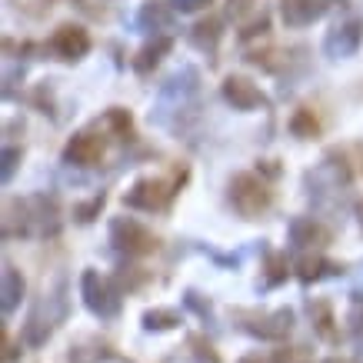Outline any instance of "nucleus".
Wrapping results in <instances>:
<instances>
[{
	"label": "nucleus",
	"mask_w": 363,
	"mask_h": 363,
	"mask_svg": "<svg viewBox=\"0 0 363 363\" xmlns=\"http://www.w3.org/2000/svg\"><path fill=\"white\" fill-rule=\"evenodd\" d=\"M200 94H203V77L194 64L177 67L174 74L157 87L154 107H150V123L174 133H187V127L200 113Z\"/></svg>",
	"instance_id": "nucleus-1"
},
{
	"label": "nucleus",
	"mask_w": 363,
	"mask_h": 363,
	"mask_svg": "<svg viewBox=\"0 0 363 363\" xmlns=\"http://www.w3.org/2000/svg\"><path fill=\"white\" fill-rule=\"evenodd\" d=\"M60 233V203L50 194H30L21 200H7L4 207V237H30L50 240Z\"/></svg>",
	"instance_id": "nucleus-2"
},
{
	"label": "nucleus",
	"mask_w": 363,
	"mask_h": 363,
	"mask_svg": "<svg viewBox=\"0 0 363 363\" xmlns=\"http://www.w3.org/2000/svg\"><path fill=\"white\" fill-rule=\"evenodd\" d=\"M303 190H307V200L313 207H330L343 190H350V167H347V157L330 150L317 167H310L307 174H303Z\"/></svg>",
	"instance_id": "nucleus-3"
},
{
	"label": "nucleus",
	"mask_w": 363,
	"mask_h": 363,
	"mask_svg": "<svg viewBox=\"0 0 363 363\" xmlns=\"http://www.w3.org/2000/svg\"><path fill=\"white\" fill-rule=\"evenodd\" d=\"M227 203L243 220H260L267 210L274 207V190H270V184L264 177L243 174L240 170V174H233L227 180Z\"/></svg>",
	"instance_id": "nucleus-4"
},
{
	"label": "nucleus",
	"mask_w": 363,
	"mask_h": 363,
	"mask_svg": "<svg viewBox=\"0 0 363 363\" xmlns=\"http://www.w3.org/2000/svg\"><path fill=\"white\" fill-rule=\"evenodd\" d=\"M180 184L184 177H137L127 194H123V207L127 210H140V213H160L174 203V197L180 194Z\"/></svg>",
	"instance_id": "nucleus-5"
},
{
	"label": "nucleus",
	"mask_w": 363,
	"mask_h": 363,
	"mask_svg": "<svg viewBox=\"0 0 363 363\" xmlns=\"http://www.w3.org/2000/svg\"><path fill=\"white\" fill-rule=\"evenodd\" d=\"M67 317V297H64V280H57V290L44 294V300L30 310V317L23 323V343L27 347H44L57 323Z\"/></svg>",
	"instance_id": "nucleus-6"
},
{
	"label": "nucleus",
	"mask_w": 363,
	"mask_h": 363,
	"mask_svg": "<svg viewBox=\"0 0 363 363\" xmlns=\"http://www.w3.org/2000/svg\"><path fill=\"white\" fill-rule=\"evenodd\" d=\"M80 297H84V307L97 320H113L121 317L123 310L121 286L113 284L111 277H100L97 270H84L80 274Z\"/></svg>",
	"instance_id": "nucleus-7"
},
{
	"label": "nucleus",
	"mask_w": 363,
	"mask_h": 363,
	"mask_svg": "<svg viewBox=\"0 0 363 363\" xmlns=\"http://www.w3.org/2000/svg\"><path fill=\"white\" fill-rule=\"evenodd\" d=\"M233 320L243 333H250L257 340H284L294 330V310L277 307L270 313H257V310H233Z\"/></svg>",
	"instance_id": "nucleus-8"
},
{
	"label": "nucleus",
	"mask_w": 363,
	"mask_h": 363,
	"mask_svg": "<svg viewBox=\"0 0 363 363\" xmlns=\"http://www.w3.org/2000/svg\"><path fill=\"white\" fill-rule=\"evenodd\" d=\"M111 243L123 257H150L157 250V237L133 217H113L111 220Z\"/></svg>",
	"instance_id": "nucleus-9"
},
{
	"label": "nucleus",
	"mask_w": 363,
	"mask_h": 363,
	"mask_svg": "<svg viewBox=\"0 0 363 363\" xmlns=\"http://www.w3.org/2000/svg\"><path fill=\"white\" fill-rule=\"evenodd\" d=\"M107 150V140H104V130H100L97 123L87 127V130H77L70 140L64 143V150H60V160L67 167H94L100 164V157Z\"/></svg>",
	"instance_id": "nucleus-10"
},
{
	"label": "nucleus",
	"mask_w": 363,
	"mask_h": 363,
	"mask_svg": "<svg viewBox=\"0 0 363 363\" xmlns=\"http://www.w3.org/2000/svg\"><path fill=\"white\" fill-rule=\"evenodd\" d=\"M363 44V21L360 17H347V21L333 23L327 37H323V57L330 60H347L360 50Z\"/></svg>",
	"instance_id": "nucleus-11"
},
{
	"label": "nucleus",
	"mask_w": 363,
	"mask_h": 363,
	"mask_svg": "<svg viewBox=\"0 0 363 363\" xmlns=\"http://www.w3.org/2000/svg\"><path fill=\"white\" fill-rule=\"evenodd\" d=\"M50 54L57 57V60H64V64H80L84 57L90 54V33L80 27V23H60L54 30V37H50Z\"/></svg>",
	"instance_id": "nucleus-12"
},
{
	"label": "nucleus",
	"mask_w": 363,
	"mask_h": 363,
	"mask_svg": "<svg viewBox=\"0 0 363 363\" xmlns=\"http://www.w3.org/2000/svg\"><path fill=\"white\" fill-rule=\"evenodd\" d=\"M337 4H347V0H280V21L290 30H303L310 23L323 21Z\"/></svg>",
	"instance_id": "nucleus-13"
},
{
	"label": "nucleus",
	"mask_w": 363,
	"mask_h": 363,
	"mask_svg": "<svg viewBox=\"0 0 363 363\" xmlns=\"http://www.w3.org/2000/svg\"><path fill=\"white\" fill-rule=\"evenodd\" d=\"M286 240H290V250H297L300 257L303 253H320L330 243V230L313 217H294L286 223Z\"/></svg>",
	"instance_id": "nucleus-14"
},
{
	"label": "nucleus",
	"mask_w": 363,
	"mask_h": 363,
	"mask_svg": "<svg viewBox=\"0 0 363 363\" xmlns=\"http://www.w3.org/2000/svg\"><path fill=\"white\" fill-rule=\"evenodd\" d=\"M220 97L230 104L233 111L240 113H250V111H260V107H267V94L253 80L247 77H237V74H230V77L220 84Z\"/></svg>",
	"instance_id": "nucleus-15"
},
{
	"label": "nucleus",
	"mask_w": 363,
	"mask_h": 363,
	"mask_svg": "<svg viewBox=\"0 0 363 363\" xmlns=\"http://www.w3.org/2000/svg\"><path fill=\"white\" fill-rule=\"evenodd\" d=\"M133 27L140 33L160 37L164 30L174 27V7H170V4H160V0H147L140 11H137V17H133Z\"/></svg>",
	"instance_id": "nucleus-16"
},
{
	"label": "nucleus",
	"mask_w": 363,
	"mask_h": 363,
	"mask_svg": "<svg viewBox=\"0 0 363 363\" xmlns=\"http://www.w3.org/2000/svg\"><path fill=\"white\" fill-rule=\"evenodd\" d=\"M174 50V37L170 33H160V37H150L147 44L133 54V74H140V77H147L150 70H154L160 60H164L167 54Z\"/></svg>",
	"instance_id": "nucleus-17"
},
{
	"label": "nucleus",
	"mask_w": 363,
	"mask_h": 363,
	"mask_svg": "<svg viewBox=\"0 0 363 363\" xmlns=\"http://www.w3.org/2000/svg\"><path fill=\"white\" fill-rule=\"evenodd\" d=\"M21 300H23V277L11 260H4V274H0V310H4V317H11L13 310L21 307Z\"/></svg>",
	"instance_id": "nucleus-18"
},
{
	"label": "nucleus",
	"mask_w": 363,
	"mask_h": 363,
	"mask_svg": "<svg viewBox=\"0 0 363 363\" xmlns=\"http://www.w3.org/2000/svg\"><path fill=\"white\" fill-rule=\"evenodd\" d=\"M187 37L200 54H217V44H220V37H223V21L220 17H207V21L194 23Z\"/></svg>",
	"instance_id": "nucleus-19"
},
{
	"label": "nucleus",
	"mask_w": 363,
	"mask_h": 363,
	"mask_svg": "<svg viewBox=\"0 0 363 363\" xmlns=\"http://www.w3.org/2000/svg\"><path fill=\"white\" fill-rule=\"evenodd\" d=\"M340 274H343V267L323 260L320 253H303V257H297V277L303 284H317L323 277H340Z\"/></svg>",
	"instance_id": "nucleus-20"
},
{
	"label": "nucleus",
	"mask_w": 363,
	"mask_h": 363,
	"mask_svg": "<svg viewBox=\"0 0 363 363\" xmlns=\"http://www.w3.org/2000/svg\"><path fill=\"white\" fill-rule=\"evenodd\" d=\"M97 127L123 140V137H130V130H133V117H130V111H123V107H111V111H104Z\"/></svg>",
	"instance_id": "nucleus-21"
},
{
	"label": "nucleus",
	"mask_w": 363,
	"mask_h": 363,
	"mask_svg": "<svg viewBox=\"0 0 363 363\" xmlns=\"http://www.w3.org/2000/svg\"><path fill=\"white\" fill-rule=\"evenodd\" d=\"M286 127H290V133H294L297 140H317L320 137V123H317V117H313L310 107H297Z\"/></svg>",
	"instance_id": "nucleus-22"
},
{
	"label": "nucleus",
	"mask_w": 363,
	"mask_h": 363,
	"mask_svg": "<svg viewBox=\"0 0 363 363\" xmlns=\"http://www.w3.org/2000/svg\"><path fill=\"white\" fill-rule=\"evenodd\" d=\"M140 323L147 333H164V330H174L177 323H180V313H177V310H167V307H154L143 313Z\"/></svg>",
	"instance_id": "nucleus-23"
},
{
	"label": "nucleus",
	"mask_w": 363,
	"mask_h": 363,
	"mask_svg": "<svg viewBox=\"0 0 363 363\" xmlns=\"http://www.w3.org/2000/svg\"><path fill=\"white\" fill-rule=\"evenodd\" d=\"M310 317H313V327L323 340H337V330H333V313H330V303L327 300H317L310 303Z\"/></svg>",
	"instance_id": "nucleus-24"
},
{
	"label": "nucleus",
	"mask_w": 363,
	"mask_h": 363,
	"mask_svg": "<svg viewBox=\"0 0 363 363\" xmlns=\"http://www.w3.org/2000/svg\"><path fill=\"white\" fill-rule=\"evenodd\" d=\"M347 330L353 343L363 350V294H350V307H347Z\"/></svg>",
	"instance_id": "nucleus-25"
},
{
	"label": "nucleus",
	"mask_w": 363,
	"mask_h": 363,
	"mask_svg": "<svg viewBox=\"0 0 363 363\" xmlns=\"http://www.w3.org/2000/svg\"><path fill=\"white\" fill-rule=\"evenodd\" d=\"M286 274H290V267H286L284 253H267V277H264V284H257V286H260V290H270V286L284 284Z\"/></svg>",
	"instance_id": "nucleus-26"
},
{
	"label": "nucleus",
	"mask_w": 363,
	"mask_h": 363,
	"mask_svg": "<svg viewBox=\"0 0 363 363\" xmlns=\"http://www.w3.org/2000/svg\"><path fill=\"white\" fill-rule=\"evenodd\" d=\"M104 203H107V194H104V190H100V194H94L90 200H84V203H74V220H77V223H94L100 217Z\"/></svg>",
	"instance_id": "nucleus-27"
},
{
	"label": "nucleus",
	"mask_w": 363,
	"mask_h": 363,
	"mask_svg": "<svg viewBox=\"0 0 363 363\" xmlns=\"http://www.w3.org/2000/svg\"><path fill=\"white\" fill-rule=\"evenodd\" d=\"M187 347H190L194 363H220V357H217V350H213V343H210L207 337H200V333H190Z\"/></svg>",
	"instance_id": "nucleus-28"
},
{
	"label": "nucleus",
	"mask_w": 363,
	"mask_h": 363,
	"mask_svg": "<svg viewBox=\"0 0 363 363\" xmlns=\"http://www.w3.org/2000/svg\"><path fill=\"white\" fill-rule=\"evenodd\" d=\"M4 167H0V180H4V187L13 180V174H17V167H21V160H23V150L21 147H4Z\"/></svg>",
	"instance_id": "nucleus-29"
},
{
	"label": "nucleus",
	"mask_w": 363,
	"mask_h": 363,
	"mask_svg": "<svg viewBox=\"0 0 363 363\" xmlns=\"http://www.w3.org/2000/svg\"><path fill=\"white\" fill-rule=\"evenodd\" d=\"M260 7H257V0H227V17H233L237 23H243L247 17H260Z\"/></svg>",
	"instance_id": "nucleus-30"
},
{
	"label": "nucleus",
	"mask_w": 363,
	"mask_h": 363,
	"mask_svg": "<svg viewBox=\"0 0 363 363\" xmlns=\"http://www.w3.org/2000/svg\"><path fill=\"white\" fill-rule=\"evenodd\" d=\"M267 30H270V17L260 13V17H253V21L240 30V44H247V40H253V37H264Z\"/></svg>",
	"instance_id": "nucleus-31"
},
{
	"label": "nucleus",
	"mask_w": 363,
	"mask_h": 363,
	"mask_svg": "<svg viewBox=\"0 0 363 363\" xmlns=\"http://www.w3.org/2000/svg\"><path fill=\"white\" fill-rule=\"evenodd\" d=\"M213 0H170V7H174V13H200L207 11Z\"/></svg>",
	"instance_id": "nucleus-32"
},
{
	"label": "nucleus",
	"mask_w": 363,
	"mask_h": 363,
	"mask_svg": "<svg viewBox=\"0 0 363 363\" xmlns=\"http://www.w3.org/2000/svg\"><path fill=\"white\" fill-rule=\"evenodd\" d=\"M184 303H187L190 310H197L203 320H210V303H203V300H200L197 290H187V294H184Z\"/></svg>",
	"instance_id": "nucleus-33"
},
{
	"label": "nucleus",
	"mask_w": 363,
	"mask_h": 363,
	"mask_svg": "<svg viewBox=\"0 0 363 363\" xmlns=\"http://www.w3.org/2000/svg\"><path fill=\"white\" fill-rule=\"evenodd\" d=\"M260 174H267L270 180H277V177H280V167H277V160H260Z\"/></svg>",
	"instance_id": "nucleus-34"
},
{
	"label": "nucleus",
	"mask_w": 363,
	"mask_h": 363,
	"mask_svg": "<svg viewBox=\"0 0 363 363\" xmlns=\"http://www.w3.org/2000/svg\"><path fill=\"white\" fill-rule=\"evenodd\" d=\"M240 363H264V360H260V357H257V353H250V357H243Z\"/></svg>",
	"instance_id": "nucleus-35"
},
{
	"label": "nucleus",
	"mask_w": 363,
	"mask_h": 363,
	"mask_svg": "<svg viewBox=\"0 0 363 363\" xmlns=\"http://www.w3.org/2000/svg\"><path fill=\"white\" fill-rule=\"evenodd\" d=\"M323 363H343V360H333V357H330V360H323Z\"/></svg>",
	"instance_id": "nucleus-36"
},
{
	"label": "nucleus",
	"mask_w": 363,
	"mask_h": 363,
	"mask_svg": "<svg viewBox=\"0 0 363 363\" xmlns=\"http://www.w3.org/2000/svg\"><path fill=\"white\" fill-rule=\"evenodd\" d=\"M360 223H363V203H360Z\"/></svg>",
	"instance_id": "nucleus-37"
},
{
	"label": "nucleus",
	"mask_w": 363,
	"mask_h": 363,
	"mask_svg": "<svg viewBox=\"0 0 363 363\" xmlns=\"http://www.w3.org/2000/svg\"><path fill=\"white\" fill-rule=\"evenodd\" d=\"M360 270H363V267H360ZM360 280H363V274H360Z\"/></svg>",
	"instance_id": "nucleus-38"
}]
</instances>
